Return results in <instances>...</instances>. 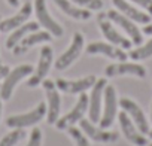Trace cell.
Here are the masks:
<instances>
[{
	"label": "cell",
	"instance_id": "35",
	"mask_svg": "<svg viewBox=\"0 0 152 146\" xmlns=\"http://www.w3.org/2000/svg\"><path fill=\"white\" fill-rule=\"evenodd\" d=\"M149 146H152V143H151V145H149Z\"/></svg>",
	"mask_w": 152,
	"mask_h": 146
},
{
	"label": "cell",
	"instance_id": "24",
	"mask_svg": "<svg viewBox=\"0 0 152 146\" xmlns=\"http://www.w3.org/2000/svg\"><path fill=\"white\" fill-rule=\"evenodd\" d=\"M24 137H26V131L23 128H15L0 140V146H15Z\"/></svg>",
	"mask_w": 152,
	"mask_h": 146
},
{
	"label": "cell",
	"instance_id": "9",
	"mask_svg": "<svg viewBox=\"0 0 152 146\" xmlns=\"http://www.w3.org/2000/svg\"><path fill=\"white\" fill-rule=\"evenodd\" d=\"M107 85L106 79H97L96 84L91 87V96H90V101H88V119L93 124H97L100 121L102 116V106H103V91L104 87Z\"/></svg>",
	"mask_w": 152,
	"mask_h": 146
},
{
	"label": "cell",
	"instance_id": "32",
	"mask_svg": "<svg viewBox=\"0 0 152 146\" xmlns=\"http://www.w3.org/2000/svg\"><path fill=\"white\" fill-rule=\"evenodd\" d=\"M2 110H3V107H2V97H0V116H2Z\"/></svg>",
	"mask_w": 152,
	"mask_h": 146
},
{
	"label": "cell",
	"instance_id": "12",
	"mask_svg": "<svg viewBox=\"0 0 152 146\" xmlns=\"http://www.w3.org/2000/svg\"><path fill=\"white\" fill-rule=\"evenodd\" d=\"M116 116H118L121 130H122L125 139H127L130 143H133L134 146H146V145H148V140H146L145 134L139 131V128L136 127V124L131 121V118H130L124 110L119 112Z\"/></svg>",
	"mask_w": 152,
	"mask_h": 146
},
{
	"label": "cell",
	"instance_id": "7",
	"mask_svg": "<svg viewBox=\"0 0 152 146\" xmlns=\"http://www.w3.org/2000/svg\"><path fill=\"white\" fill-rule=\"evenodd\" d=\"M52 58H54V51L49 45H45L42 46L40 49V58H39V64L37 67L34 69L33 75L30 76V79L27 81V87L33 88V87H37L39 84H42V81L48 76L49 73V69L52 66Z\"/></svg>",
	"mask_w": 152,
	"mask_h": 146
},
{
	"label": "cell",
	"instance_id": "4",
	"mask_svg": "<svg viewBox=\"0 0 152 146\" xmlns=\"http://www.w3.org/2000/svg\"><path fill=\"white\" fill-rule=\"evenodd\" d=\"M43 90H45V96L48 100V116H46V122L49 125H54L57 122V119L60 118V110H61V99H60V93L58 88L55 85L54 81L51 79H43L42 81Z\"/></svg>",
	"mask_w": 152,
	"mask_h": 146
},
{
	"label": "cell",
	"instance_id": "18",
	"mask_svg": "<svg viewBox=\"0 0 152 146\" xmlns=\"http://www.w3.org/2000/svg\"><path fill=\"white\" fill-rule=\"evenodd\" d=\"M31 14H33V3L26 2L21 6V9L14 17H9L6 20H0V31H2V33H9V31L15 30L17 27L23 26L30 18Z\"/></svg>",
	"mask_w": 152,
	"mask_h": 146
},
{
	"label": "cell",
	"instance_id": "6",
	"mask_svg": "<svg viewBox=\"0 0 152 146\" xmlns=\"http://www.w3.org/2000/svg\"><path fill=\"white\" fill-rule=\"evenodd\" d=\"M84 51V36L82 33L76 31L73 34V39H72V43L70 46L67 48V51H64L55 61V69L57 70H66L69 69L76 60H78V57L82 54Z\"/></svg>",
	"mask_w": 152,
	"mask_h": 146
},
{
	"label": "cell",
	"instance_id": "34",
	"mask_svg": "<svg viewBox=\"0 0 152 146\" xmlns=\"http://www.w3.org/2000/svg\"><path fill=\"white\" fill-rule=\"evenodd\" d=\"M151 119H152V107H151Z\"/></svg>",
	"mask_w": 152,
	"mask_h": 146
},
{
	"label": "cell",
	"instance_id": "19",
	"mask_svg": "<svg viewBox=\"0 0 152 146\" xmlns=\"http://www.w3.org/2000/svg\"><path fill=\"white\" fill-rule=\"evenodd\" d=\"M52 39V34L49 31H33V33H28L27 36H24L14 48H12V52L14 55H23L26 54L31 46L37 45V43H43V42H49Z\"/></svg>",
	"mask_w": 152,
	"mask_h": 146
},
{
	"label": "cell",
	"instance_id": "16",
	"mask_svg": "<svg viewBox=\"0 0 152 146\" xmlns=\"http://www.w3.org/2000/svg\"><path fill=\"white\" fill-rule=\"evenodd\" d=\"M104 75L107 78H115V76H122V75H133V76H137V78H145L146 76V69L142 64H137V63L121 61V63L109 64L104 69Z\"/></svg>",
	"mask_w": 152,
	"mask_h": 146
},
{
	"label": "cell",
	"instance_id": "28",
	"mask_svg": "<svg viewBox=\"0 0 152 146\" xmlns=\"http://www.w3.org/2000/svg\"><path fill=\"white\" fill-rule=\"evenodd\" d=\"M133 3L139 5L140 8H143L151 17H152V0H131Z\"/></svg>",
	"mask_w": 152,
	"mask_h": 146
},
{
	"label": "cell",
	"instance_id": "3",
	"mask_svg": "<svg viewBox=\"0 0 152 146\" xmlns=\"http://www.w3.org/2000/svg\"><path fill=\"white\" fill-rule=\"evenodd\" d=\"M118 115V99H116V91L115 87L106 85L103 91V113L100 116L99 125L100 128H109L115 118Z\"/></svg>",
	"mask_w": 152,
	"mask_h": 146
},
{
	"label": "cell",
	"instance_id": "25",
	"mask_svg": "<svg viewBox=\"0 0 152 146\" xmlns=\"http://www.w3.org/2000/svg\"><path fill=\"white\" fill-rule=\"evenodd\" d=\"M67 133H69V136L76 142V146H90L88 139L84 136V133H82L79 128H76L75 125L69 127V128H67Z\"/></svg>",
	"mask_w": 152,
	"mask_h": 146
},
{
	"label": "cell",
	"instance_id": "17",
	"mask_svg": "<svg viewBox=\"0 0 152 146\" xmlns=\"http://www.w3.org/2000/svg\"><path fill=\"white\" fill-rule=\"evenodd\" d=\"M87 54H90V55L102 54L112 60H119V61H125L128 58V55L125 54V51L122 48L112 45V43H106V42H91L87 46Z\"/></svg>",
	"mask_w": 152,
	"mask_h": 146
},
{
	"label": "cell",
	"instance_id": "11",
	"mask_svg": "<svg viewBox=\"0 0 152 146\" xmlns=\"http://www.w3.org/2000/svg\"><path fill=\"white\" fill-rule=\"evenodd\" d=\"M119 106L131 118V121L136 124V127L139 128L140 133H143V134H148L149 133L151 128H149V122H148V119L145 116V112L142 110V107L134 100H131L128 97H122L119 100Z\"/></svg>",
	"mask_w": 152,
	"mask_h": 146
},
{
	"label": "cell",
	"instance_id": "30",
	"mask_svg": "<svg viewBox=\"0 0 152 146\" xmlns=\"http://www.w3.org/2000/svg\"><path fill=\"white\" fill-rule=\"evenodd\" d=\"M6 2H8L12 8H18V6H20V0H6Z\"/></svg>",
	"mask_w": 152,
	"mask_h": 146
},
{
	"label": "cell",
	"instance_id": "20",
	"mask_svg": "<svg viewBox=\"0 0 152 146\" xmlns=\"http://www.w3.org/2000/svg\"><path fill=\"white\" fill-rule=\"evenodd\" d=\"M113 6L116 8V11H119L121 14H124L127 18H130L134 23L139 24H149L151 23V15L148 12H142L137 8H134L131 3H128L127 0H112Z\"/></svg>",
	"mask_w": 152,
	"mask_h": 146
},
{
	"label": "cell",
	"instance_id": "26",
	"mask_svg": "<svg viewBox=\"0 0 152 146\" xmlns=\"http://www.w3.org/2000/svg\"><path fill=\"white\" fill-rule=\"evenodd\" d=\"M72 3L78 5L84 9H88V11H100L103 9V2L102 0H70Z\"/></svg>",
	"mask_w": 152,
	"mask_h": 146
},
{
	"label": "cell",
	"instance_id": "27",
	"mask_svg": "<svg viewBox=\"0 0 152 146\" xmlns=\"http://www.w3.org/2000/svg\"><path fill=\"white\" fill-rule=\"evenodd\" d=\"M42 145V131L39 128H33L30 133L28 143L26 146H40Z\"/></svg>",
	"mask_w": 152,
	"mask_h": 146
},
{
	"label": "cell",
	"instance_id": "8",
	"mask_svg": "<svg viewBox=\"0 0 152 146\" xmlns=\"http://www.w3.org/2000/svg\"><path fill=\"white\" fill-rule=\"evenodd\" d=\"M106 15H107V20H110L112 23L118 24V26L130 36V40H131L134 45H142V42H143V34H142V31L139 30V27L134 24V21H131L130 18H127L124 14H121V12L116 11V9L107 11Z\"/></svg>",
	"mask_w": 152,
	"mask_h": 146
},
{
	"label": "cell",
	"instance_id": "23",
	"mask_svg": "<svg viewBox=\"0 0 152 146\" xmlns=\"http://www.w3.org/2000/svg\"><path fill=\"white\" fill-rule=\"evenodd\" d=\"M128 57H130L131 60H136V61H139V60H146V58L152 57V37H151L145 45H142V46H139V48L130 51Z\"/></svg>",
	"mask_w": 152,
	"mask_h": 146
},
{
	"label": "cell",
	"instance_id": "29",
	"mask_svg": "<svg viewBox=\"0 0 152 146\" xmlns=\"http://www.w3.org/2000/svg\"><path fill=\"white\" fill-rule=\"evenodd\" d=\"M9 67L8 66H5V64H0V79H5V76L9 73Z\"/></svg>",
	"mask_w": 152,
	"mask_h": 146
},
{
	"label": "cell",
	"instance_id": "2",
	"mask_svg": "<svg viewBox=\"0 0 152 146\" xmlns=\"http://www.w3.org/2000/svg\"><path fill=\"white\" fill-rule=\"evenodd\" d=\"M46 112H48L46 104L45 103H39L30 112L9 116L6 119V125L9 128H27V127H33V125H36L37 122H40L46 116Z\"/></svg>",
	"mask_w": 152,
	"mask_h": 146
},
{
	"label": "cell",
	"instance_id": "10",
	"mask_svg": "<svg viewBox=\"0 0 152 146\" xmlns=\"http://www.w3.org/2000/svg\"><path fill=\"white\" fill-rule=\"evenodd\" d=\"M33 9L36 12V18L39 21L40 26L45 27L46 31H49L54 37H61L63 36V27L51 17V14L48 12V6H46V0H34Z\"/></svg>",
	"mask_w": 152,
	"mask_h": 146
},
{
	"label": "cell",
	"instance_id": "21",
	"mask_svg": "<svg viewBox=\"0 0 152 146\" xmlns=\"http://www.w3.org/2000/svg\"><path fill=\"white\" fill-rule=\"evenodd\" d=\"M54 3L69 17L75 18V20H78V21H87L91 18V11L88 9H84L78 5H75L72 3L70 0H54Z\"/></svg>",
	"mask_w": 152,
	"mask_h": 146
},
{
	"label": "cell",
	"instance_id": "15",
	"mask_svg": "<svg viewBox=\"0 0 152 146\" xmlns=\"http://www.w3.org/2000/svg\"><path fill=\"white\" fill-rule=\"evenodd\" d=\"M79 125L81 128L84 130V133L94 142L97 143H115L118 139H119V134L116 131H106L100 127H96L90 119H85L82 118L79 121Z\"/></svg>",
	"mask_w": 152,
	"mask_h": 146
},
{
	"label": "cell",
	"instance_id": "31",
	"mask_svg": "<svg viewBox=\"0 0 152 146\" xmlns=\"http://www.w3.org/2000/svg\"><path fill=\"white\" fill-rule=\"evenodd\" d=\"M143 31H145L146 34H152V26H146V27L143 28Z\"/></svg>",
	"mask_w": 152,
	"mask_h": 146
},
{
	"label": "cell",
	"instance_id": "13",
	"mask_svg": "<svg viewBox=\"0 0 152 146\" xmlns=\"http://www.w3.org/2000/svg\"><path fill=\"white\" fill-rule=\"evenodd\" d=\"M97 78L96 76H85L82 79H64V78H58L55 81V85L57 88L61 91V93H66V94H81V93H85L87 90H90L94 84H96Z\"/></svg>",
	"mask_w": 152,
	"mask_h": 146
},
{
	"label": "cell",
	"instance_id": "1",
	"mask_svg": "<svg viewBox=\"0 0 152 146\" xmlns=\"http://www.w3.org/2000/svg\"><path fill=\"white\" fill-rule=\"evenodd\" d=\"M33 72H34V67L31 64H20L15 69L9 70V73L5 76L3 84L0 85V97H2V100H9L12 97V93L17 84L23 81L24 78L30 76Z\"/></svg>",
	"mask_w": 152,
	"mask_h": 146
},
{
	"label": "cell",
	"instance_id": "22",
	"mask_svg": "<svg viewBox=\"0 0 152 146\" xmlns=\"http://www.w3.org/2000/svg\"><path fill=\"white\" fill-rule=\"evenodd\" d=\"M39 23H34V21H30V23H24L23 26H20V27H17L15 30H12V33H11V36L6 39V48L8 49H11L12 51V48L24 37V36H27L28 33H33V31H37L39 30Z\"/></svg>",
	"mask_w": 152,
	"mask_h": 146
},
{
	"label": "cell",
	"instance_id": "5",
	"mask_svg": "<svg viewBox=\"0 0 152 146\" xmlns=\"http://www.w3.org/2000/svg\"><path fill=\"white\" fill-rule=\"evenodd\" d=\"M88 101H90V97L85 93H81L78 101H76V104H75V107L70 112H67L64 116H60L54 125L58 130H67L69 127L75 125L76 122H79L85 116V112L88 110Z\"/></svg>",
	"mask_w": 152,
	"mask_h": 146
},
{
	"label": "cell",
	"instance_id": "14",
	"mask_svg": "<svg viewBox=\"0 0 152 146\" xmlns=\"http://www.w3.org/2000/svg\"><path fill=\"white\" fill-rule=\"evenodd\" d=\"M99 24H100V30L103 33V36L107 39V42H110L112 45H116L122 49H130L133 42L127 37H124L113 26L110 21H107V15L106 14H102L99 17Z\"/></svg>",
	"mask_w": 152,
	"mask_h": 146
},
{
	"label": "cell",
	"instance_id": "33",
	"mask_svg": "<svg viewBox=\"0 0 152 146\" xmlns=\"http://www.w3.org/2000/svg\"><path fill=\"white\" fill-rule=\"evenodd\" d=\"M148 134H149V137H151V139H152V128H151V130H149V133H148Z\"/></svg>",
	"mask_w": 152,
	"mask_h": 146
}]
</instances>
